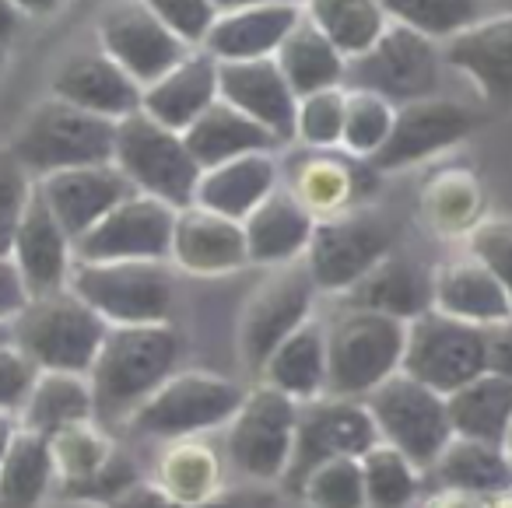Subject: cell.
<instances>
[{
    "label": "cell",
    "instance_id": "obj_9",
    "mask_svg": "<svg viewBox=\"0 0 512 508\" xmlns=\"http://www.w3.org/2000/svg\"><path fill=\"white\" fill-rule=\"evenodd\" d=\"M397 246V225L369 207L316 218L306 246V267L320 291H351Z\"/></svg>",
    "mask_w": 512,
    "mask_h": 508
},
{
    "label": "cell",
    "instance_id": "obj_55",
    "mask_svg": "<svg viewBox=\"0 0 512 508\" xmlns=\"http://www.w3.org/2000/svg\"><path fill=\"white\" fill-rule=\"evenodd\" d=\"M25 11L18 8L15 0H0V46H8L15 39V32L22 29Z\"/></svg>",
    "mask_w": 512,
    "mask_h": 508
},
{
    "label": "cell",
    "instance_id": "obj_3",
    "mask_svg": "<svg viewBox=\"0 0 512 508\" xmlns=\"http://www.w3.org/2000/svg\"><path fill=\"white\" fill-rule=\"evenodd\" d=\"M113 151L116 120L85 113L57 95L39 102L11 141V155L39 179L78 165H106L113 162Z\"/></svg>",
    "mask_w": 512,
    "mask_h": 508
},
{
    "label": "cell",
    "instance_id": "obj_15",
    "mask_svg": "<svg viewBox=\"0 0 512 508\" xmlns=\"http://www.w3.org/2000/svg\"><path fill=\"white\" fill-rule=\"evenodd\" d=\"M172 232L176 207L148 193H134L74 242V260H169Z\"/></svg>",
    "mask_w": 512,
    "mask_h": 508
},
{
    "label": "cell",
    "instance_id": "obj_38",
    "mask_svg": "<svg viewBox=\"0 0 512 508\" xmlns=\"http://www.w3.org/2000/svg\"><path fill=\"white\" fill-rule=\"evenodd\" d=\"M151 484L158 491H165L176 501H211L218 498L225 487H221V459L211 445L200 435L176 438V442H165L162 456L151 473Z\"/></svg>",
    "mask_w": 512,
    "mask_h": 508
},
{
    "label": "cell",
    "instance_id": "obj_7",
    "mask_svg": "<svg viewBox=\"0 0 512 508\" xmlns=\"http://www.w3.org/2000/svg\"><path fill=\"white\" fill-rule=\"evenodd\" d=\"M67 288L109 326L169 323L172 274L165 260H74Z\"/></svg>",
    "mask_w": 512,
    "mask_h": 508
},
{
    "label": "cell",
    "instance_id": "obj_8",
    "mask_svg": "<svg viewBox=\"0 0 512 508\" xmlns=\"http://www.w3.org/2000/svg\"><path fill=\"white\" fill-rule=\"evenodd\" d=\"M442 81V46L439 39L411 29V25L390 22L383 36L348 60L344 88H362L390 99L393 106L418 102L439 92Z\"/></svg>",
    "mask_w": 512,
    "mask_h": 508
},
{
    "label": "cell",
    "instance_id": "obj_28",
    "mask_svg": "<svg viewBox=\"0 0 512 508\" xmlns=\"http://www.w3.org/2000/svg\"><path fill=\"white\" fill-rule=\"evenodd\" d=\"M348 295V305L358 309H376L393 319H418L421 312L435 309V281L432 270H425L418 260L404 253H390L362 277Z\"/></svg>",
    "mask_w": 512,
    "mask_h": 508
},
{
    "label": "cell",
    "instance_id": "obj_52",
    "mask_svg": "<svg viewBox=\"0 0 512 508\" xmlns=\"http://www.w3.org/2000/svg\"><path fill=\"white\" fill-rule=\"evenodd\" d=\"M484 333H488V372L512 379V316L484 326Z\"/></svg>",
    "mask_w": 512,
    "mask_h": 508
},
{
    "label": "cell",
    "instance_id": "obj_53",
    "mask_svg": "<svg viewBox=\"0 0 512 508\" xmlns=\"http://www.w3.org/2000/svg\"><path fill=\"white\" fill-rule=\"evenodd\" d=\"M29 302V291H25L18 267L11 256H0V319L18 316V309Z\"/></svg>",
    "mask_w": 512,
    "mask_h": 508
},
{
    "label": "cell",
    "instance_id": "obj_60",
    "mask_svg": "<svg viewBox=\"0 0 512 508\" xmlns=\"http://www.w3.org/2000/svg\"><path fill=\"white\" fill-rule=\"evenodd\" d=\"M0 344H11V319H0Z\"/></svg>",
    "mask_w": 512,
    "mask_h": 508
},
{
    "label": "cell",
    "instance_id": "obj_1",
    "mask_svg": "<svg viewBox=\"0 0 512 508\" xmlns=\"http://www.w3.org/2000/svg\"><path fill=\"white\" fill-rule=\"evenodd\" d=\"M183 340L169 323L109 326L95 365L88 368L95 396V421L127 424L130 414L176 375Z\"/></svg>",
    "mask_w": 512,
    "mask_h": 508
},
{
    "label": "cell",
    "instance_id": "obj_59",
    "mask_svg": "<svg viewBox=\"0 0 512 508\" xmlns=\"http://www.w3.org/2000/svg\"><path fill=\"white\" fill-rule=\"evenodd\" d=\"M484 505H488V508H512V487H505V491L484 498Z\"/></svg>",
    "mask_w": 512,
    "mask_h": 508
},
{
    "label": "cell",
    "instance_id": "obj_42",
    "mask_svg": "<svg viewBox=\"0 0 512 508\" xmlns=\"http://www.w3.org/2000/svg\"><path fill=\"white\" fill-rule=\"evenodd\" d=\"M369 508H407L421 487V470L390 442H376L362 456Z\"/></svg>",
    "mask_w": 512,
    "mask_h": 508
},
{
    "label": "cell",
    "instance_id": "obj_24",
    "mask_svg": "<svg viewBox=\"0 0 512 508\" xmlns=\"http://www.w3.org/2000/svg\"><path fill=\"white\" fill-rule=\"evenodd\" d=\"M53 95L71 106L95 116L123 120V116L141 109L144 88L109 57L102 53H74L53 74Z\"/></svg>",
    "mask_w": 512,
    "mask_h": 508
},
{
    "label": "cell",
    "instance_id": "obj_49",
    "mask_svg": "<svg viewBox=\"0 0 512 508\" xmlns=\"http://www.w3.org/2000/svg\"><path fill=\"white\" fill-rule=\"evenodd\" d=\"M467 253H474L512 298V218H484L467 235Z\"/></svg>",
    "mask_w": 512,
    "mask_h": 508
},
{
    "label": "cell",
    "instance_id": "obj_2",
    "mask_svg": "<svg viewBox=\"0 0 512 508\" xmlns=\"http://www.w3.org/2000/svg\"><path fill=\"white\" fill-rule=\"evenodd\" d=\"M109 323L71 288L36 295L11 316V344L39 372H81L95 365Z\"/></svg>",
    "mask_w": 512,
    "mask_h": 508
},
{
    "label": "cell",
    "instance_id": "obj_40",
    "mask_svg": "<svg viewBox=\"0 0 512 508\" xmlns=\"http://www.w3.org/2000/svg\"><path fill=\"white\" fill-rule=\"evenodd\" d=\"M306 15L348 60L369 50L390 25V15L379 0H306Z\"/></svg>",
    "mask_w": 512,
    "mask_h": 508
},
{
    "label": "cell",
    "instance_id": "obj_54",
    "mask_svg": "<svg viewBox=\"0 0 512 508\" xmlns=\"http://www.w3.org/2000/svg\"><path fill=\"white\" fill-rule=\"evenodd\" d=\"M425 508H488L481 494H467V491H449V487H439L432 498L425 501Z\"/></svg>",
    "mask_w": 512,
    "mask_h": 508
},
{
    "label": "cell",
    "instance_id": "obj_44",
    "mask_svg": "<svg viewBox=\"0 0 512 508\" xmlns=\"http://www.w3.org/2000/svg\"><path fill=\"white\" fill-rule=\"evenodd\" d=\"M390 22L411 25L432 39H449L484 18V0H379Z\"/></svg>",
    "mask_w": 512,
    "mask_h": 508
},
{
    "label": "cell",
    "instance_id": "obj_32",
    "mask_svg": "<svg viewBox=\"0 0 512 508\" xmlns=\"http://www.w3.org/2000/svg\"><path fill=\"white\" fill-rule=\"evenodd\" d=\"M183 137L200 169H211V165L239 155H253V151H271L274 144H281L264 123H256L253 116H246L225 99H218L190 130H183Z\"/></svg>",
    "mask_w": 512,
    "mask_h": 508
},
{
    "label": "cell",
    "instance_id": "obj_5",
    "mask_svg": "<svg viewBox=\"0 0 512 508\" xmlns=\"http://www.w3.org/2000/svg\"><path fill=\"white\" fill-rule=\"evenodd\" d=\"M113 162L137 186V193L165 200L176 211L193 204L200 172H204L193 158L186 137L158 123L144 109L116 120Z\"/></svg>",
    "mask_w": 512,
    "mask_h": 508
},
{
    "label": "cell",
    "instance_id": "obj_61",
    "mask_svg": "<svg viewBox=\"0 0 512 508\" xmlns=\"http://www.w3.org/2000/svg\"><path fill=\"white\" fill-rule=\"evenodd\" d=\"M505 452H509V459H512V424H509V435H505Z\"/></svg>",
    "mask_w": 512,
    "mask_h": 508
},
{
    "label": "cell",
    "instance_id": "obj_51",
    "mask_svg": "<svg viewBox=\"0 0 512 508\" xmlns=\"http://www.w3.org/2000/svg\"><path fill=\"white\" fill-rule=\"evenodd\" d=\"M36 375L39 368L15 344H0V410L4 414H22Z\"/></svg>",
    "mask_w": 512,
    "mask_h": 508
},
{
    "label": "cell",
    "instance_id": "obj_31",
    "mask_svg": "<svg viewBox=\"0 0 512 508\" xmlns=\"http://www.w3.org/2000/svg\"><path fill=\"white\" fill-rule=\"evenodd\" d=\"M260 375H264L267 386L281 389V393H288L299 403L327 396V326H320L316 319L302 323L292 337H285L274 347V354L264 361Z\"/></svg>",
    "mask_w": 512,
    "mask_h": 508
},
{
    "label": "cell",
    "instance_id": "obj_16",
    "mask_svg": "<svg viewBox=\"0 0 512 508\" xmlns=\"http://www.w3.org/2000/svg\"><path fill=\"white\" fill-rule=\"evenodd\" d=\"M99 43L141 88L158 81L193 50L144 0H116L99 18Z\"/></svg>",
    "mask_w": 512,
    "mask_h": 508
},
{
    "label": "cell",
    "instance_id": "obj_6",
    "mask_svg": "<svg viewBox=\"0 0 512 508\" xmlns=\"http://www.w3.org/2000/svg\"><path fill=\"white\" fill-rule=\"evenodd\" d=\"M242 400L246 393L232 379L211 372H176L130 414L127 428L137 438L176 442L228 424Z\"/></svg>",
    "mask_w": 512,
    "mask_h": 508
},
{
    "label": "cell",
    "instance_id": "obj_27",
    "mask_svg": "<svg viewBox=\"0 0 512 508\" xmlns=\"http://www.w3.org/2000/svg\"><path fill=\"white\" fill-rule=\"evenodd\" d=\"M242 228H246L249 263L281 267V263H295L299 256H306L316 218L288 186H278L271 197L249 211Z\"/></svg>",
    "mask_w": 512,
    "mask_h": 508
},
{
    "label": "cell",
    "instance_id": "obj_37",
    "mask_svg": "<svg viewBox=\"0 0 512 508\" xmlns=\"http://www.w3.org/2000/svg\"><path fill=\"white\" fill-rule=\"evenodd\" d=\"M95 417V396L92 382L81 372H39L29 400H25L22 428L39 431V435H57L71 424L92 421Z\"/></svg>",
    "mask_w": 512,
    "mask_h": 508
},
{
    "label": "cell",
    "instance_id": "obj_18",
    "mask_svg": "<svg viewBox=\"0 0 512 508\" xmlns=\"http://www.w3.org/2000/svg\"><path fill=\"white\" fill-rule=\"evenodd\" d=\"M288 190L313 211V218H330L358 207L379 183V169L369 158L348 148H306L288 158Z\"/></svg>",
    "mask_w": 512,
    "mask_h": 508
},
{
    "label": "cell",
    "instance_id": "obj_20",
    "mask_svg": "<svg viewBox=\"0 0 512 508\" xmlns=\"http://www.w3.org/2000/svg\"><path fill=\"white\" fill-rule=\"evenodd\" d=\"M11 260H15L18 277H22L29 298L53 295V291H64L67 284H71L74 239L57 221V214H53V207L46 204L39 186H36V193H32L22 225H18L15 246H11Z\"/></svg>",
    "mask_w": 512,
    "mask_h": 508
},
{
    "label": "cell",
    "instance_id": "obj_23",
    "mask_svg": "<svg viewBox=\"0 0 512 508\" xmlns=\"http://www.w3.org/2000/svg\"><path fill=\"white\" fill-rule=\"evenodd\" d=\"M169 260H176L186 274L197 277H221L242 270L249 263L246 228H242V221L190 204L176 211Z\"/></svg>",
    "mask_w": 512,
    "mask_h": 508
},
{
    "label": "cell",
    "instance_id": "obj_19",
    "mask_svg": "<svg viewBox=\"0 0 512 508\" xmlns=\"http://www.w3.org/2000/svg\"><path fill=\"white\" fill-rule=\"evenodd\" d=\"M39 193L53 207L57 221L67 228L74 242L95 228L116 204L134 197L137 186L116 169V162L106 165H78V169H60L39 179Z\"/></svg>",
    "mask_w": 512,
    "mask_h": 508
},
{
    "label": "cell",
    "instance_id": "obj_57",
    "mask_svg": "<svg viewBox=\"0 0 512 508\" xmlns=\"http://www.w3.org/2000/svg\"><path fill=\"white\" fill-rule=\"evenodd\" d=\"M15 4L25 11V15H53V11L64 8L67 0H15Z\"/></svg>",
    "mask_w": 512,
    "mask_h": 508
},
{
    "label": "cell",
    "instance_id": "obj_43",
    "mask_svg": "<svg viewBox=\"0 0 512 508\" xmlns=\"http://www.w3.org/2000/svg\"><path fill=\"white\" fill-rule=\"evenodd\" d=\"M397 106L376 92L362 88H344V137L341 148H348L358 158H372L386 144L393 130Z\"/></svg>",
    "mask_w": 512,
    "mask_h": 508
},
{
    "label": "cell",
    "instance_id": "obj_29",
    "mask_svg": "<svg viewBox=\"0 0 512 508\" xmlns=\"http://www.w3.org/2000/svg\"><path fill=\"white\" fill-rule=\"evenodd\" d=\"M278 162L271 158V151H253V155L228 158L221 165L200 172L197 197L193 204L207 207V211H218L225 218L246 221L260 200H267L278 190Z\"/></svg>",
    "mask_w": 512,
    "mask_h": 508
},
{
    "label": "cell",
    "instance_id": "obj_48",
    "mask_svg": "<svg viewBox=\"0 0 512 508\" xmlns=\"http://www.w3.org/2000/svg\"><path fill=\"white\" fill-rule=\"evenodd\" d=\"M32 193H36L32 172L11 151H0V256H11Z\"/></svg>",
    "mask_w": 512,
    "mask_h": 508
},
{
    "label": "cell",
    "instance_id": "obj_11",
    "mask_svg": "<svg viewBox=\"0 0 512 508\" xmlns=\"http://www.w3.org/2000/svg\"><path fill=\"white\" fill-rule=\"evenodd\" d=\"M400 372L414 375L435 393L449 396L453 389L467 386L470 379L488 372V333H484V326L456 319L449 312H421L418 319L407 323Z\"/></svg>",
    "mask_w": 512,
    "mask_h": 508
},
{
    "label": "cell",
    "instance_id": "obj_13",
    "mask_svg": "<svg viewBox=\"0 0 512 508\" xmlns=\"http://www.w3.org/2000/svg\"><path fill=\"white\" fill-rule=\"evenodd\" d=\"M376 442H383V438H379V428L365 400L327 393L320 400L299 403V428H295V449L285 473V487L299 494L302 480L320 463L341 456L362 459Z\"/></svg>",
    "mask_w": 512,
    "mask_h": 508
},
{
    "label": "cell",
    "instance_id": "obj_46",
    "mask_svg": "<svg viewBox=\"0 0 512 508\" xmlns=\"http://www.w3.org/2000/svg\"><path fill=\"white\" fill-rule=\"evenodd\" d=\"M344 137V85L302 95L295 113V141L306 148H341Z\"/></svg>",
    "mask_w": 512,
    "mask_h": 508
},
{
    "label": "cell",
    "instance_id": "obj_58",
    "mask_svg": "<svg viewBox=\"0 0 512 508\" xmlns=\"http://www.w3.org/2000/svg\"><path fill=\"white\" fill-rule=\"evenodd\" d=\"M249 4H306V0H214L218 11H239L249 8Z\"/></svg>",
    "mask_w": 512,
    "mask_h": 508
},
{
    "label": "cell",
    "instance_id": "obj_10",
    "mask_svg": "<svg viewBox=\"0 0 512 508\" xmlns=\"http://www.w3.org/2000/svg\"><path fill=\"white\" fill-rule=\"evenodd\" d=\"M365 407H369L372 421H376L379 438L397 445L421 473L432 470L439 452L453 438L446 396L435 393L432 386H425V382H418L407 372H397L386 382H379L365 396Z\"/></svg>",
    "mask_w": 512,
    "mask_h": 508
},
{
    "label": "cell",
    "instance_id": "obj_25",
    "mask_svg": "<svg viewBox=\"0 0 512 508\" xmlns=\"http://www.w3.org/2000/svg\"><path fill=\"white\" fill-rule=\"evenodd\" d=\"M221 99L218 88V60L197 46L179 60L172 71H165L158 81H151L141 95V109L165 123L169 130H190L214 102Z\"/></svg>",
    "mask_w": 512,
    "mask_h": 508
},
{
    "label": "cell",
    "instance_id": "obj_47",
    "mask_svg": "<svg viewBox=\"0 0 512 508\" xmlns=\"http://www.w3.org/2000/svg\"><path fill=\"white\" fill-rule=\"evenodd\" d=\"M274 494L267 491H221L218 498L211 501H176L165 491H158L151 480H137L134 487H127L123 494H116L109 501V508H274Z\"/></svg>",
    "mask_w": 512,
    "mask_h": 508
},
{
    "label": "cell",
    "instance_id": "obj_50",
    "mask_svg": "<svg viewBox=\"0 0 512 508\" xmlns=\"http://www.w3.org/2000/svg\"><path fill=\"white\" fill-rule=\"evenodd\" d=\"M183 43H190L193 50L204 46L211 25L218 22L221 11L214 8V0H144Z\"/></svg>",
    "mask_w": 512,
    "mask_h": 508
},
{
    "label": "cell",
    "instance_id": "obj_34",
    "mask_svg": "<svg viewBox=\"0 0 512 508\" xmlns=\"http://www.w3.org/2000/svg\"><path fill=\"white\" fill-rule=\"evenodd\" d=\"M421 218L442 239H467L484 221L481 179L463 165H449L425 179L421 190Z\"/></svg>",
    "mask_w": 512,
    "mask_h": 508
},
{
    "label": "cell",
    "instance_id": "obj_36",
    "mask_svg": "<svg viewBox=\"0 0 512 508\" xmlns=\"http://www.w3.org/2000/svg\"><path fill=\"white\" fill-rule=\"evenodd\" d=\"M453 435L477 438V442L505 445L512 424V379L498 372H481L467 386L446 396Z\"/></svg>",
    "mask_w": 512,
    "mask_h": 508
},
{
    "label": "cell",
    "instance_id": "obj_12",
    "mask_svg": "<svg viewBox=\"0 0 512 508\" xmlns=\"http://www.w3.org/2000/svg\"><path fill=\"white\" fill-rule=\"evenodd\" d=\"M299 428V400L274 386L246 393L242 407L228 421V459L253 480H285Z\"/></svg>",
    "mask_w": 512,
    "mask_h": 508
},
{
    "label": "cell",
    "instance_id": "obj_56",
    "mask_svg": "<svg viewBox=\"0 0 512 508\" xmlns=\"http://www.w3.org/2000/svg\"><path fill=\"white\" fill-rule=\"evenodd\" d=\"M18 428H22L18 414H4V410H0V463H4V456H8V449H11V442H15Z\"/></svg>",
    "mask_w": 512,
    "mask_h": 508
},
{
    "label": "cell",
    "instance_id": "obj_21",
    "mask_svg": "<svg viewBox=\"0 0 512 508\" xmlns=\"http://www.w3.org/2000/svg\"><path fill=\"white\" fill-rule=\"evenodd\" d=\"M218 88L221 99L232 102L256 123H264L281 144L295 141V113L299 95L292 92L288 78L281 74L278 60H218Z\"/></svg>",
    "mask_w": 512,
    "mask_h": 508
},
{
    "label": "cell",
    "instance_id": "obj_26",
    "mask_svg": "<svg viewBox=\"0 0 512 508\" xmlns=\"http://www.w3.org/2000/svg\"><path fill=\"white\" fill-rule=\"evenodd\" d=\"M302 15H306V4H249L239 11H221L207 32L204 50L214 60L274 57Z\"/></svg>",
    "mask_w": 512,
    "mask_h": 508
},
{
    "label": "cell",
    "instance_id": "obj_33",
    "mask_svg": "<svg viewBox=\"0 0 512 508\" xmlns=\"http://www.w3.org/2000/svg\"><path fill=\"white\" fill-rule=\"evenodd\" d=\"M281 74L288 78L292 92L299 95H313L323 88H341L344 85V71H348V57L330 43V36L313 22L309 15L299 18L288 39L278 46L274 53Z\"/></svg>",
    "mask_w": 512,
    "mask_h": 508
},
{
    "label": "cell",
    "instance_id": "obj_35",
    "mask_svg": "<svg viewBox=\"0 0 512 508\" xmlns=\"http://www.w3.org/2000/svg\"><path fill=\"white\" fill-rule=\"evenodd\" d=\"M439 487L449 491H467V494H491L512 487V459L505 452V445L495 442H477V438H460L453 435L449 445L439 452V459L428 470Z\"/></svg>",
    "mask_w": 512,
    "mask_h": 508
},
{
    "label": "cell",
    "instance_id": "obj_4",
    "mask_svg": "<svg viewBox=\"0 0 512 508\" xmlns=\"http://www.w3.org/2000/svg\"><path fill=\"white\" fill-rule=\"evenodd\" d=\"M407 323L376 309L348 305L334 326H327V393L365 400L379 382L404 365Z\"/></svg>",
    "mask_w": 512,
    "mask_h": 508
},
{
    "label": "cell",
    "instance_id": "obj_30",
    "mask_svg": "<svg viewBox=\"0 0 512 508\" xmlns=\"http://www.w3.org/2000/svg\"><path fill=\"white\" fill-rule=\"evenodd\" d=\"M435 281V309L477 326H491L512 316V298L495 274L477 260L474 253L446 260L432 270Z\"/></svg>",
    "mask_w": 512,
    "mask_h": 508
},
{
    "label": "cell",
    "instance_id": "obj_62",
    "mask_svg": "<svg viewBox=\"0 0 512 508\" xmlns=\"http://www.w3.org/2000/svg\"><path fill=\"white\" fill-rule=\"evenodd\" d=\"M0 57H4V46H0Z\"/></svg>",
    "mask_w": 512,
    "mask_h": 508
},
{
    "label": "cell",
    "instance_id": "obj_41",
    "mask_svg": "<svg viewBox=\"0 0 512 508\" xmlns=\"http://www.w3.org/2000/svg\"><path fill=\"white\" fill-rule=\"evenodd\" d=\"M50 449H53V463H57L60 494H67V491H74V487L88 484V480L113 459V452L120 449V445H116L92 417V421L71 424V428L50 435Z\"/></svg>",
    "mask_w": 512,
    "mask_h": 508
},
{
    "label": "cell",
    "instance_id": "obj_22",
    "mask_svg": "<svg viewBox=\"0 0 512 508\" xmlns=\"http://www.w3.org/2000/svg\"><path fill=\"white\" fill-rule=\"evenodd\" d=\"M442 64L474 81L488 102L512 106V15L477 18L442 39Z\"/></svg>",
    "mask_w": 512,
    "mask_h": 508
},
{
    "label": "cell",
    "instance_id": "obj_39",
    "mask_svg": "<svg viewBox=\"0 0 512 508\" xmlns=\"http://www.w3.org/2000/svg\"><path fill=\"white\" fill-rule=\"evenodd\" d=\"M53 480H57V463L50 438L18 428L8 456L0 463V508H39Z\"/></svg>",
    "mask_w": 512,
    "mask_h": 508
},
{
    "label": "cell",
    "instance_id": "obj_45",
    "mask_svg": "<svg viewBox=\"0 0 512 508\" xmlns=\"http://www.w3.org/2000/svg\"><path fill=\"white\" fill-rule=\"evenodd\" d=\"M299 498L309 508H369L365 473L358 456H341L320 463L299 487Z\"/></svg>",
    "mask_w": 512,
    "mask_h": 508
},
{
    "label": "cell",
    "instance_id": "obj_17",
    "mask_svg": "<svg viewBox=\"0 0 512 508\" xmlns=\"http://www.w3.org/2000/svg\"><path fill=\"white\" fill-rule=\"evenodd\" d=\"M477 127V113L453 99H439L428 95L418 102H404L397 106L393 116V130L386 144L369 158L379 172H397L407 165L428 162V158L442 155L446 148L460 144Z\"/></svg>",
    "mask_w": 512,
    "mask_h": 508
},
{
    "label": "cell",
    "instance_id": "obj_14",
    "mask_svg": "<svg viewBox=\"0 0 512 508\" xmlns=\"http://www.w3.org/2000/svg\"><path fill=\"white\" fill-rule=\"evenodd\" d=\"M316 291L320 288H316L306 260L281 263L271 277L260 281V288L249 295L239 316V354L249 368L260 372L274 347L313 319Z\"/></svg>",
    "mask_w": 512,
    "mask_h": 508
}]
</instances>
